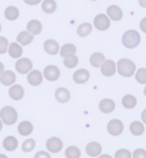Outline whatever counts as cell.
Returning a JSON list of instances; mask_svg holds the SVG:
<instances>
[{"instance_id":"1","label":"cell","mask_w":146,"mask_h":158,"mask_svg":"<svg viewBox=\"0 0 146 158\" xmlns=\"http://www.w3.org/2000/svg\"><path fill=\"white\" fill-rule=\"evenodd\" d=\"M141 42V37L140 33L135 29H130V31L124 32L122 36V44L124 45V47L127 48H135L137 47Z\"/></svg>"},{"instance_id":"2","label":"cell","mask_w":146,"mask_h":158,"mask_svg":"<svg viewBox=\"0 0 146 158\" xmlns=\"http://www.w3.org/2000/svg\"><path fill=\"white\" fill-rule=\"evenodd\" d=\"M117 70L122 77H132L136 72V64L130 60V59H121V60L117 63Z\"/></svg>"},{"instance_id":"3","label":"cell","mask_w":146,"mask_h":158,"mask_svg":"<svg viewBox=\"0 0 146 158\" xmlns=\"http://www.w3.org/2000/svg\"><path fill=\"white\" fill-rule=\"evenodd\" d=\"M0 118H2L3 124L5 125H13L18 120V114L15 111V108L12 106H5L0 111Z\"/></svg>"},{"instance_id":"4","label":"cell","mask_w":146,"mask_h":158,"mask_svg":"<svg viewBox=\"0 0 146 158\" xmlns=\"http://www.w3.org/2000/svg\"><path fill=\"white\" fill-rule=\"evenodd\" d=\"M33 68V64L30 59L27 57H21L18 59L17 63H15V70L19 73V74H28Z\"/></svg>"},{"instance_id":"5","label":"cell","mask_w":146,"mask_h":158,"mask_svg":"<svg viewBox=\"0 0 146 158\" xmlns=\"http://www.w3.org/2000/svg\"><path fill=\"white\" fill-rule=\"evenodd\" d=\"M106 129H108V133L113 136H118L123 133V129H124V125L121 120L118 118H113L108 123V126H106Z\"/></svg>"},{"instance_id":"6","label":"cell","mask_w":146,"mask_h":158,"mask_svg":"<svg viewBox=\"0 0 146 158\" xmlns=\"http://www.w3.org/2000/svg\"><path fill=\"white\" fill-rule=\"evenodd\" d=\"M46 149L50 153H59L63 149L62 139H59V138H56V136L49 138L47 142H46Z\"/></svg>"},{"instance_id":"7","label":"cell","mask_w":146,"mask_h":158,"mask_svg":"<svg viewBox=\"0 0 146 158\" xmlns=\"http://www.w3.org/2000/svg\"><path fill=\"white\" fill-rule=\"evenodd\" d=\"M94 26L99 31H106L110 27V19L105 14H97L94 19Z\"/></svg>"},{"instance_id":"8","label":"cell","mask_w":146,"mask_h":158,"mask_svg":"<svg viewBox=\"0 0 146 158\" xmlns=\"http://www.w3.org/2000/svg\"><path fill=\"white\" fill-rule=\"evenodd\" d=\"M60 77V70L59 68L55 66V65H47L45 69H44V78L47 79L50 82H55L58 81Z\"/></svg>"},{"instance_id":"9","label":"cell","mask_w":146,"mask_h":158,"mask_svg":"<svg viewBox=\"0 0 146 158\" xmlns=\"http://www.w3.org/2000/svg\"><path fill=\"white\" fill-rule=\"evenodd\" d=\"M42 73L40 70H31L30 73L27 74V82L30 85L36 87V85H40L42 83Z\"/></svg>"},{"instance_id":"10","label":"cell","mask_w":146,"mask_h":158,"mask_svg":"<svg viewBox=\"0 0 146 158\" xmlns=\"http://www.w3.org/2000/svg\"><path fill=\"white\" fill-rule=\"evenodd\" d=\"M101 69V74L105 77H112L117 72V64L113 60H105L104 64L100 66Z\"/></svg>"},{"instance_id":"11","label":"cell","mask_w":146,"mask_h":158,"mask_svg":"<svg viewBox=\"0 0 146 158\" xmlns=\"http://www.w3.org/2000/svg\"><path fill=\"white\" fill-rule=\"evenodd\" d=\"M44 50L49 55H56L60 52V46L55 40H46L44 42Z\"/></svg>"},{"instance_id":"12","label":"cell","mask_w":146,"mask_h":158,"mask_svg":"<svg viewBox=\"0 0 146 158\" xmlns=\"http://www.w3.org/2000/svg\"><path fill=\"white\" fill-rule=\"evenodd\" d=\"M106 15H108L109 19L112 21H121L122 17H123V12L122 9L118 5H110L108 6V10H106Z\"/></svg>"},{"instance_id":"13","label":"cell","mask_w":146,"mask_h":158,"mask_svg":"<svg viewBox=\"0 0 146 158\" xmlns=\"http://www.w3.org/2000/svg\"><path fill=\"white\" fill-rule=\"evenodd\" d=\"M41 31H42V24L40 21H37V19H32V21L27 23V32L31 36L40 35Z\"/></svg>"},{"instance_id":"14","label":"cell","mask_w":146,"mask_h":158,"mask_svg":"<svg viewBox=\"0 0 146 158\" xmlns=\"http://www.w3.org/2000/svg\"><path fill=\"white\" fill-rule=\"evenodd\" d=\"M9 96H11V98H12V100H14V101L22 100L23 96H24V89H23V87H22V85H19V84H14V85H12L11 88H9Z\"/></svg>"},{"instance_id":"15","label":"cell","mask_w":146,"mask_h":158,"mask_svg":"<svg viewBox=\"0 0 146 158\" xmlns=\"http://www.w3.org/2000/svg\"><path fill=\"white\" fill-rule=\"evenodd\" d=\"M17 81V77L12 70H5L2 75H0V83L3 85H13Z\"/></svg>"},{"instance_id":"16","label":"cell","mask_w":146,"mask_h":158,"mask_svg":"<svg viewBox=\"0 0 146 158\" xmlns=\"http://www.w3.org/2000/svg\"><path fill=\"white\" fill-rule=\"evenodd\" d=\"M55 98H56V101H58V102H60V103H67L68 101L71 100V92L68 91L67 88L60 87V88H58V89L55 91Z\"/></svg>"},{"instance_id":"17","label":"cell","mask_w":146,"mask_h":158,"mask_svg":"<svg viewBox=\"0 0 146 158\" xmlns=\"http://www.w3.org/2000/svg\"><path fill=\"white\" fill-rule=\"evenodd\" d=\"M90 79V73L86 69H78L74 74H73V81L77 84H83Z\"/></svg>"},{"instance_id":"18","label":"cell","mask_w":146,"mask_h":158,"mask_svg":"<svg viewBox=\"0 0 146 158\" xmlns=\"http://www.w3.org/2000/svg\"><path fill=\"white\" fill-rule=\"evenodd\" d=\"M86 153L90 157H99L101 156V144L97 142H91L86 145Z\"/></svg>"},{"instance_id":"19","label":"cell","mask_w":146,"mask_h":158,"mask_svg":"<svg viewBox=\"0 0 146 158\" xmlns=\"http://www.w3.org/2000/svg\"><path fill=\"white\" fill-rule=\"evenodd\" d=\"M99 108L104 114H110L115 108V102L113 100H110V98H104V100L100 101V103H99Z\"/></svg>"},{"instance_id":"20","label":"cell","mask_w":146,"mask_h":158,"mask_svg":"<svg viewBox=\"0 0 146 158\" xmlns=\"http://www.w3.org/2000/svg\"><path fill=\"white\" fill-rule=\"evenodd\" d=\"M8 54L13 59H21V56L23 54V48H22L21 45H18L17 42L11 44L9 45V48H8Z\"/></svg>"},{"instance_id":"21","label":"cell","mask_w":146,"mask_h":158,"mask_svg":"<svg viewBox=\"0 0 146 158\" xmlns=\"http://www.w3.org/2000/svg\"><path fill=\"white\" fill-rule=\"evenodd\" d=\"M3 147H4V149L5 151H9V152H13L17 149V147H18V140H17V138L12 136V135H9L7 136L5 139L3 140Z\"/></svg>"},{"instance_id":"22","label":"cell","mask_w":146,"mask_h":158,"mask_svg":"<svg viewBox=\"0 0 146 158\" xmlns=\"http://www.w3.org/2000/svg\"><path fill=\"white\" fill-rule=\"evenodd\" d=\"M32 41H33V36H31L27 31H22L21 33H18V36H17V44L21 45V46L30 45Z\"/></svg>"},{"instance_id":"23","label":"cell","mask_w":146,"mask_h":158,"mask_svg":"<svg viewBox=\"0 0 146 158\" xmlns=\"http://www.w3.org/2000/svg\"><path fill=\"white\" fill-rule=\"evenodd\" d=\"M33 131V125L30 121H22L18 125V133L23 135V136H28L31 135Z\"/></svg>"},{"instance_id":"24","label":"cell","mask_w":146,"mask_h":158,"mask_svg":"<svg viewBox=\"0 0 146 158\" xmlns=\"http://www.w3.org/2000/svg\"><path fill=\"white\" fill-rule=\"evenodd\" d=\"M4 15L8 21H15V19L19 17V9L14 5H11V6H7L5 12H4Z\"/></svg>"},{"instance_id":"25","label":"cell","mask_w":146,"mask_h":158,"mask_svg":"<svg viewBox=\"0 0 146 158\" xmlns=\"http://www.w3.org/2000/svg\"><path fill=\"white\" fill-rule=\"evenodd\" d=\"M105 61V56L101 52H94L90 57V64L94 68H100Z\"/></svg>"},{"instance_id":"26","label":"cell","mask_w":146,"mask_h":158,"mask_svg":"<svg viewBox=\"0 0 146 158\" xmlns=\"http://www.w3.org/2000/svg\"><path fill=\"white\" fill-rule=\"evenodd\" d=\"M130 131H131V134L135 135V136H140V135H142L144 131H145V126H144V124L140 123V121H133V123L130 125Z\"/></svg>"},{"instance_id":"27","label":"cell","mask_w":146,"mask_h":158,"mask_svg":"<svg viewBox=\"0 0 146 158\" xmlns=\"http://www.w3.org/2000/svg\"><path fill=\"white\" fill-rule=\"evenodd\" d=\"M77 51V47L73 44H65L60 47V56L62 57H67V56H71V55H76Z\"/></svg>"},{"instance_id":"28","label":"cell","mask_w":146,"mask_h":158,"mask_svg":"<svg viewBox=\"0 0 146 158\" xmlns=\"http://www.w3.org/2000/svg\"><path fill=\"white\" fill-rule=\"evenodd\" d=\"M41 9H42V12H45L47 14H51L56 10V3L54 0H45V2H42V4H41Z\"/></svg>"},{"instance_id":"29","label":"cell","mask_w":146,"mask_h":158,"mask_svg":"<svg viewBox=\"0 0 146 158\" xmlns=\"http://www.w3.org/2000/svg\"><path fill=\"white\" fill-rule=\"evenodd\" d=\"M91 31H92L91 23H82V24H80L78 28H77V35L80 37H86L91 33Z\"/></svg>"},{"instance_id":"30","label":"cell","mask_w":146,"mask_h":158,"mask_svg":"<svg viewBox=\"0 0 146 158\" xmlns=\"http://www.w3.org/2000/svg\"><path fill=\"white\" fill-rule=\"evenodd\" d=\"M122 105L126 108H133L136 105H137V100H136V97L132 94H126L122 98Z\"/></svg>"},{"instance_id":"31","label":"cell","mask_w":146,"mask_h":158,"mask_svg":"<svg viewBox=\"0 0 146 158\" xmlns=\"http://www.w3.org/2000/svg\"><path fill=\"white\" fill-rule=\"evenodd\" d=\"M65 68L68 69H73L77 66V64H78V57H77L76 55H71V56H67L64 57V60H63Z\"/></svg>"},{"instance_id":"32","label":"cell","mask_w":146,"mask_h":158,"mask_svg":"<svg viewBox=\"0 0 146 158\" xmlns=\"http://www.w3.org/2000/svg\"><path fill=\"white\" fill-rule=\"evenodd\" d=\"M65 157L67 158H80L81 157V151L77 147L71 145L65 149Z\"/></svg>"},{"instance_id":"33","label":"cell","mask_w":146,"mask_h":158,"mask_svg":"<svg viewBox=\"0 0 146 158\" xmlns=\"http://www.w3.org/2000/svg\"><path fill=\"white\" fill-rule=\"evenodd\" d=\"M135 78H136V81H137V83L146 84V69L145 68L139 69V70L135 73Z\"/></svg>"},{"instance_id":"34","label":"cell","mask_w":146,"mask_h":158,"mask_svg":"<svg viewBox=\"0 0 146 158\" xmlns=\"http://www.w3.org/2000/svg\"><path fill=\"white\" fill-rule=\"evenodd\" d=\"M35 145H36V142H35V139H26L24 140V143L22 144V151L23 152H31L33 148H35Z\"/></svg>"},{"instance_id":"35","label":"cell","mask_w":146,"mask_h":158,"mask_svg":"<svg viewBox=\"0 0 146 158\" xmlns=\"http://www.w3.org/2000/svg\"><path fill=\"white\" fill-rule=\"evenodd\" d=\"M114 158H132V153L128 149H118L114 154Z\"/></svg>"},{"instance_id":"36","label":"cell","mask_w":146,"mask_h":158,"mask_svg":"<svg viewBox=\"0 0 146 158\" xmlns=\"http://www.w3.org/2000/svg\"><path fill=\"white\" fill-rule=\"evenodd\" d=\"M9 48V42L8 40L3 36H0V54H5Z\"/></svg>"},{"instance_id":"37","label":"cell","mask_w":146,"mask_h":158,"mask_svg":"<svg viewBox=\"0 0 146 158\" xmlns=\"http://www.w3.org/2000/svg\"><path fill=\"white\" fill-rule=\"evenodd\" d=\"M132 158H146V151L142 148L135 149V152L132 153Z\"/></svg>"},{"instance_id":"38","label":"cell","mask_w":146,"mask_h":158,"mask_svg":"<svg viewBox=\"0 0 146 158\" xmlns=\"http://www.w3.org/2000/svg\"><path fill=\"white\" fill-rule=\"evenodd\" d=\"M35 158H51V156L45 151H40V152H37L35 154Z\"/></svg>"},{"instance_id":"39","label":"cell","mask_w":146,"mask_h":158,"mask_svg":"<svg viewBox=\"0 0 146 158\" xmlns=\"http://www.w3.org/2000/svg\"><path fill=\"white\" fill-rule=\"evenodd\" d=\"M140 28H141V31L146 33V17L144 19H141V22H140Z\"/></svg>"},{"instance_id":"40","label":"cell","mask_w":146,"mask_h":158,"mask_svg":"<svg viewBox=\"0 0 146 158\" xmlns=\"http://www.w3.org/2000/svg\"><path fill=\"white\" fill-rule=\"evenodd\" d=\"M141 118H142V123H145L146 124V108L141 112Z\"/></svg>"},{"instance_id":"41","label":"cell","mask_w":146,"mask_h":158,"mask_svg":"<svg viewBox=\"0 0 146 158\" xmlns=\"http://www.w3.org/2000/svg\"><path fill=\"white\" fill-rule=\"evenodd\" d=\"M4 72H5V70H4V64H3V63H0V75H2Z\"/></svg>"},{"instance_id":"42","label":"cell","mask_w":146,"mask_h":158,"mask_svg":"<svg viewBox=\"0 0 146 158\" xmlns=\"http://www.w3.org/2000/svg\"><path fill=\"white\" fill-rule=\"evenodd\" d=\"M97 158H113L112 156H109V154H101V156H99Z\"/></svg>"},{"instance_id":"43","label":"cell","mask_w":146,"mask_h":158,"mask_svg":"<svg viewBox=\"0 0 146 158\" xmlns=\"http://www.w3.org/2000/svg\"><path fill=\"white\" fill-rule=\"evenodd\" d=\"M140 5L144 6V8H146V2H142V0H140Z\"/></svg>"},{"instance_id":"44","label":"cell","mask_w":146,"mask_h":158,"mask_svg":"<svg viewBox=\"0 0 146 158\" xmlns=\"http://www.w3.org/2000/svg\"><path fill=\"white\" fill-rule=\"evenodd\" d=\"M27 4H37L38 2H37V0H36V2H28V0H27V2H26Z\"/></svg>"},{"instance_id":"45","label":"cell","mask_w":146,"mask_h":158,"mask_svg":"<svg viewBox=\"0 0 146 158\" xmlns=\"http://www.w3.org/2000/svg\"><path fill=\"white\" fill-rule=\"evenodd\" d=\"M3 129V121H2V118H0V131H2Z\"/></svg>"},{"instance_id":"46","label":"cell","mask_w":146,"mask_h":158,"mask_svg":"<svg viewBox=\"0 0 146 158\" xmlns=\"http://www.w3.org/2000/svg\"><path fill=\"white\" fill-rule=\"evenodd\" d=\"M0 158H8L5 154H0Z\"/></svg>"},{"instance_id":"47","label":"cell","mask_w":146,"mask_h":158,"mask_svg":"<svg viewBox=\"0 0 146 158\" xmlns=\"http://www.w3.org/2000/svg\"><path fill=\"white\" fill-rule=\"evenodd\" d=\"M144 94L146 96V87H145V89H144Z\"/></svg>"},{"instance_id":"48","label":"cell","mask_w":146,"mask_h":158,"mask_svg":"<svg viewBox=\"0 0 146 158\" xmlns=\"http://www.w3.org/2000/svg\"><path fill=\"white\" fill-rule=\"evenodd\" d=\"M0 32H2V24H0Z\"/></svg>"}]
</instances>
